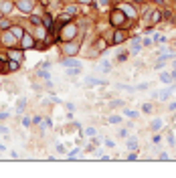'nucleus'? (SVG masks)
Segmentation results:
<instances>
[{"mask_svg":"<svg viewBox=\"0 0 176 178\" xmlns=\"http://www.w3.org/2000/svg\"><path fill=\"white\" fill-rule=\"evenodd\" d=\"M8 31H10V32H12V35H14V37H16V39H18V41L23 39V35H24V32H27V31H24L23 27H20V24H14V22H12V27L8 28Z\"/></svg>","mask_w":176,"mask_h":178,"instance_id":"11","label":"nucleus"},{"mask_svg":"<svg viewBox=\"0 0 176 178\" xmlns=\"http://www.w3.org/2000/svg\"><path fill=\"white\" fill-rule=\"evenodd\" d=\"M47 28L43 27V24H38V27H35V39L37 41H43V39H47Z\"/></svg>","mask_w":176,"mask_h":178,"instance_id":"13","label":"nucleus"},{"mask_svg":"<svg viewBox=\"0 0 176 178\" xmlns=\"http://www.w3.org/2000/svg\"><path fill=\"white\" fill-rule=\"evenodd\" d=\"M55 150H57V154H65V146H63V144H57Z\"/></svg>","mask_w":176,"mask_h":178,"instance_id":"34","label":"nucleus"},{"mask_svg":"<svg viewBox=\"0 0 176 178\" xmlns=\"http://www.w3.org/2000/svg\"><path fill=\"white\" fill-rule=\"evenodd\" d=\"M85 83H87L89 87H93V85H105V81H103V79H99V77H93V75L85 77Z\"/></svg>","mask_w":176,"mask_h":178,"instance_id":"14","label":"nucleus"},{"mask_svg":"<svg viewBox=\"0 0 176 178\" xmlns=\"http://www.w3.org/2000/svg\"><path fill=\"white\" fill-rule=\"evenodd\" d=\"M61 65L65 67V69H73V67H81V63L77 61L75 57H65V55H63L61 57Z\"/></svg>","mask_w":176,"mask_h":178,"instance_id":"7","label":"nucleus"},{"mask_svg":"<svg viewBox=\"0 0 176 178\" xmlns=\"http://www.w3.org/2000/svg\"><path fill=\"white\" fill-rule=\"evenodd\" d=\"M0 16H2V12H0Z\"/></svg>","mask_w":176,"mask_h":178,"instance_id":"49","label":"nucleus"},{"mask_svg":"<svg viewBox=\"0 0 176 178\" xmlns=\"http://www.w3.org/2000/svg\"><path fill=\"white\" fill-rule=\"evenodd\" d=\"M23 126H27V128H28V126H31V117H23Z\"/></svg>","mask_w":176,"mask_h":178,"instance_id":"44","label":"nucleus"},{"mask_svg":"<svg viewBox=\"0 0 176 178\" xmlns=\"http://www.w3.org/2000/svg\"><path fill=\"white\" fill-rule=\"evenodd\" d=\"M43 27H45L47 31H53V27H55V16L51 14V12H45V14H43Z\"/></svg>","mask_w":176,"mask_h":178,"instance_id":"9","label":"nucleus"},{"mask_svg":"<svg viewBox=\"0 0 176 178\" xmlns=\"http://www.w3.org/2000/svg\"><path fill=\"white\" fill-rule=\"evenodd\" d=\"M10 27H12V20H10V18H4V16H0V31H8Z\"/></svg>","mask_w":176,"mask_h":178,"instance_id":"19","label":"nucleus"},{"mask_svg":"<svg viewBox=\"0 0 176 178\" xmlns=\"http://www.w3.org/2000/svg\"><path fill=\"white\" fill-rule=\"evenodd\" d=\"M168 109H170V111H174V109H176V101H172V103L168 105Z\"/></svg>","mask_w":176,"mask_h":178,"instance_id":"47","label":"nucleus"},{"mask_svg":"<svg viewBox=\"0 0 176 178\" xmlns=\"http://www.w3.org/2000/svg\"><path fill=\"white\" fill-rule=\"evenodd\" d=\"M14 6L18 8L20 12H24V14H31V12H35L37 2H35V0H16Z\"/></svg>","mask_w":176,"mask_h":178,"instance_id":"4","label":"nucleus"},{"mask_svg":"<svg viewBox=\"0 0 176 178\" xmlns=\"http://www.w3.org/2000/svg\"><path fill=\"white\" fill-rule=\"evenodd\" d=\"M123 101H119V99H115V101H111V107H119Z\"/></svg>","mask_w":176,"mask_h":178,"instance_id":"42","label":"nucleus"},{"mask_svg":"<svg viewBox=\"0 0 176 178\" xmlns=\"http://www.w3.org/2000/svg\"><path fill=\"white\" fill-rule=\"evenodd\" d=\"M37 75H38V77H43V79H51V73H49V69H45V67H43L41 71H37Z\"/></svg>","mask_w":176,"mask_h":178,"instance_id":"27","label":"nucleus"},{"mask_svg":"<svg viewBox=\"0 0 176 178\" xmlns=\"http://www.w3.org/2000/svg\"><path fill=\"white\" fill-rule=\"evenodd\" d=\"M2 71H6V61L0 57V73H2Z\"/></svg>","mask_w":176,"mask_h":178,"instance_id":"37","label":"nucleus"},{"mask_svg":"<svg viewBox=\"0 0 176 178\" xmlns=\"http://www.w3.org/2000/svg\"><path fill=\"white\" fill-rule=\"evenodd\" d=\"M160 18H162V14H160V12H152V16H150V20H148L146 24H154V22H158Z\"/></svg>","mask_w":176,"mask_h":178,"instance_id":"24","label":"nucleus"},{"mask_svg":"<svg viewBox=\"0 0 176 178\" xmlns=\"http://www.w3.org/2000/svg\"><path fill=\"white\" fill-rule=\"evenodd\" d=\"M136 89H140V91H144V89H150V83H140Z\"/></svg>","mask_w":176,"mask_h":178,"instance_id":"39","label":"nucleus"},{"mask_svg":"<svg viewBox=\"0 0 176 178\" xmlns=\"http://www.w3.org/2000/svg\"><path fill=\"white\" fill-rule=\"evenodd\" d=\"M150 111H152V105L146 103V105H144V113H150Z\"/></svg>","mask_w":176,"mask_h":178,"instance_id":"46","label":"nucleus"},{"mask_svg":"<svg viewBox=\"0 0 176 178\" xmlns=\"http://www.w3.org/2000/svg\"><path fill=\"white\" fill-rule=\"evenodd\" d=\"M20 69V63L14 61V59H8L6 61V71H18Z\"/></svg>","mask_w":176,"mask_h":178,"instance_id":"16","label":"nucleus"},{"mask_svg":"<svg viewBox=\"0 0 176 178\" xmlns=\"http://www.w3.org/2000/svg\"><path fill=\"white\" fill-rule=\"evenodd\" d=\"M109 124H122V116H109Z\"/></svg>","mask_w":176,"mask_h":178,"instance_id":"31","label":"nucleus"},{"mask_svg":"<svg viewBox=\"0 0 176 178\" xmlns=\"http://www.w3.org/2000/svg\"><path fill=\"white\" fill-rule=\"evenodd\" d=\"M154 41H156V43H166V37H162V35H156V37H154Z\"/></svg>","mask_w":176,"mask_h":178,"instance_id":"35","label":"nucleus"},{"mask_svg":"<svg viewBox=\"0 0 176 178\" xmlns=\"http://www.w3.org/2000/svg\"><path fill=\"white\" fill-rule=\"evenodd\" d=\"M168 59H172V55H164L162 59H158V63H156V69H162V67L166 65V61H168Z\"/></svg>","mask_w":176,"mask_h":178,"instance_id":"21","label":"nucleus"},{"mask_svg":"<svg viewBox=\"0 0 176 178\" xmlns=\"http://www.w3.org/2000/svg\"><path fill=\"white\" fill-rule=\"evenodd\" d=\"M160 81L162 83H170V81H172V75H170V73H160Z\"/></svg>","mask_w":176,"mask_h":178,"instance_id":"29","label":"nucleus"},{"mask_svg":"<svg viewBox=\"0 0 176 178\" xmlns=\"http://www.w3.org/2000/svg\"><path fill=\"white\" fill-rule=\"evenodd\" d=\"M81 73V67H73V69H67V75H71V77H73V75H79Z\"/></svg>","mask_w":176,"mask_h":178,"instance_id":"30","label":"nucleus"},{"mask_svg":"<svg viewBox=\"0 0 176 178\" xmlns=\"http://www.w3.org/2000/svg\"><path fill=\"white\" fill-rule=\"evenodd\" d=\"M123 116H126V117H130V120H136V117H138L140 113L136 111V109H123Z\"/></svg>","mask_w":176,"mask_h":178,"instance_id":"22","label":"nucleus"},{"mask_svg":"<svg viewBox=\"0 0 176 178\" xmlns=\"http://www.w3.org/2000/svg\"><path fill=\"white\" fill-rule=\"evenodd\" d=\"M170 95H172V87H170V89H164V91H160V99H162V101H166Z\"/></svg>","mask_w":176,"mask_h":178,"instance_id":"26","label":"nucleus"},{"mask_svg":"<svg viewBox=\"0 0 176 178\" xmlns=\"http://www.w3.org/2000/svg\"><path fill=\"white\" fill-rule=\"evenodd\" d=\"M8 59H14V61H18V63H23L24 61V51L23 49H8Z\"/></svg>","mask_w":176,"mask_h":178,"instance_id":"8","label":"nucleus"},{"mask_svg":"<svg viewBox=\"0 0 176 178\" xmlns=\"http://www.w3.org/2000/svg\"><path fill=\"white\" fill-rule=\"evenodd\" d=\"M14 10V2L12 0H0V12L2 14H10Z\"/></svg>","mask_w":176,"mask_h":178,"instance_id":"10","label":"nucleus"},{"mask_svg":"<svg viewBox=\"0 0 176 178\" xmlns=\"http://www.w3.org/2000/svg\"><path fill=\"white\" fill-rule=\"evenodd\" d=\"M126 148H128L130 152H136V150H138V140H136V138H128Z\"/></svg>","mask_w":176,"mask_h":178,"instance_id":"18","label":"nucleus"},{"mask_svg":"<svg viewBox=\"0 0 176 178\" xmlns=\"http://www.w3.org/2000/svg\"><path fill=\"white\" fill-rule=\"evenodd\" d=\"M105 146H107V148H113L115 142H113V140H105Z\"/></svg>","mask_w":176,"mask_h":178,"instance_id":"45","label":"nucleus"},{"mask_svg":"<svg viewBox=\"0 0 176 178\" xmlns=\"http://www.w3.org/2000/svg\"><path fill=\"white\" fill-rule=\"evenodd\" d=\"M0 45L6 47V49H12V47L18 45V39H16L10 31H2V35H0Z\"/></svg>","mask_w":176,"mask_h":178,"instance_id":"3","label":"nucleus"},{"mask_svg":"<svg viewBox=\"0 0 176 178\" xmlns=\"http://www.w3.org/2000/svg\"><path fill=\"white\" fill-rule=\"evenodd\" d=\"M119 8L123 10V14H126V16H130V18H136V10L132 8V4H122Z\"/></svg>","mask_w":176,"mask_h":178,"instance_id":"15","label":"nucleus"},{"mask_svg":"<svg viewBox=\"0 0 176 178\" xmlns=\"http://www.w3.org/2000/svg\"><path fill=\"white\" fill-rule=\"evenodd\" d=\"M43 126H45V128H53V121L47 117V120H43Z\"/></svg>","mask_w":176,"mask_h":178,"instance_id":"38","label":"nucleus"},{"mask_svg":"<svg viewBox=\"0 0 176 178\" xmlns=\"http://www.w3.org/2000/svg\"><path fill=\"white\" fill-rule=\"evenodd\" d=\"M140 49H142V41L140 39H134V41H132V53H140Z\"/></svg>","mask_w":176,"mask_h":178,"instance_id":"20","label":"nucleus"},{"mask_svg":"<svg viewBox=\"0 0 176 178\" xmlns=\"http://www.w3.org/2000/svg\"><path fill=\"white\" fill-rule=\"evenodd\" d=\"M77 35H79V28H77V24L71 20V22L63 24V27L59 28L57 41H59V43H63V41H73V39H77Z\"/></svg>","mask_w":176,"mask_h":178,"instance_id":"1","label":"nucleus"},{"mask_svg":"<svg viewBox=\"0 0 176 178\" xmlns=\"http://www.w3.org/2000/svg\"><path fill=\"white\" fill-rule=\"evenodd\" d=\"M77 4H85L87 6V4H93V0H77Z\"/></svg>","mask_w":176,"mask_h":178,"instance_id":"43","label":"nucleus"},{"mask_svg":"<svg viewBox=\"0 0 176 178\" xmlns=\"http://www.w3.org/2000/svg\"><path fill=\"white\" fill-rule=\"evenodd\" d=\"M81 51V41L79 39H73V41H63L61 43V53L65 57H77Z\"/></svg>","mask_w":176,"mask_h":178,"instance_id":"2","label":"nucleus"},{"mask_svg":"<svg viewBox=\"0 0 176 178\" xmlns=\"http://www.w3.org/2000/svg\"><path fill=\"white\" fill-rule=\"evenodd\" d=\"M28 20H31L33 27H38V24H43V16L35 14V12H31V14H28Z\"/></svg>","mask_w":176,"mask_h":178,"instance_id":"17","label":"nucleus"},{"mask_svg":"<svg viewBox=\"0 0 176 178\" xmlns=\"http://www.w3.org/2000/svg\"><path fill=\"white\" fill-rule=\"evenodd\" d=\"M162 128V120H154L152 121V130H160Z\"/></svg>","mask_w":176,"mask_h":178,"instance_id":"33","label":"nucleus"},{"mask_svg":"<svg viewBox=\"0 0 176 178\" xmlns=\"http://www.w3.org/2000/svg\"><path fill=\"white\" fill-rule=\"evenodd\" d=\"M119 138H128V130H126V128L119 130Z\"/></svg>","mask_w":176,"mask_h":178,"instance_id":"41","label":"nucleus"},{"mask_svg":"<svg viewBox=\"0 0 176 178\" xmlns=\"http://www.w3.org/2000/svg\"><path fill=\"white\" fill-rule=\"evenodd\" d=\"M77 156H79V148H75V150L69 152V158H77Z\"/></svg>","mask_w":176,"mask_h":178,"instance_id":"36","label":"nucleus"},{"mask_svg":"<svg viewBox=\"0 0 176 178\" xmlns=\"http://www.w3.org/2000/svg\"><path fill=\"white\" fill-rule=\"evenodd\" d=\"M95 128H87V130H85V136H89V138H95Z\"/></svg>","mask_w":176,"mask_h":178,"instance_id":"32","label":"nucleus"},{"mask_svg":"<svg viewBox=\"0 0 176 178\" xmlns=\"http://www.w3.org/2000/svg\"><path fill=\"white\" fill-rule=\"evenodd\" d=\"M99 71H101V73H109V71H111V63L103 61V63H101V67H99Z\"/></svg>","mask_w":176,"mask_h":178,"instance_id":"25","label":"nucleus"},{"mask_svg":"<svg viewBox=\"0 0 176 178\" xmlns=\"http://www.w3.org/2000/svg\"><path fill=\"white\" fill-rule=\"evenodd\" d=\"M8 116H10V113H8V111H0V121L8 120Z\"/></svg>","mask_w":176,"mask_h":178,"instance_id":"40","label":"nucleus"},{"mask_svg":"<svg viewBox=\"0 0 176 178\" xmlns=\"http://www.w3.org/2000/svg\"><path fill=\"white\" fill-rule=\"evenodd\" d=\"M24 107H27V101H24V99H18V103H16V111L23 113V111H24Z\"/></svg>","mask_w":176,"mask_h":178,"instance_id":"28","label":"nucleus"},{"mask_svg":"<svg viewBox=\"0 0 176 178\" xmlns=\"http://www.w3.org/2000/svg\"><path fill=\"white\" fill-rule=\"evenodd\" d=\"M65 12H69L71 16H75L77 12H79V4H71V6H67V8H65Z\"/></svg>","mask_w":176,"mask_h":178,"instance_id":"23","label":"nucleus"},{"mask_svg":"<svg viewBox=\"0 0 176 178\" xmlns=\"http://www.w3.org/2000/svg\"><path fill=\"white\" fill-rule=\"evenodd\" d=\"M109 22L113 24V27H123V22H126V14H123L122 8H118V10H113L109 14Z\"/></svg>","mask_w":176,"mask_h":178,"instance_id":"6","label":"nucleus"},{"mask_svg":"<svg viewBox=\"0 0 176 178\" xmlns=\"http://www.w3.org/2000/svg\"><path fill=\"white\" fill-rule=\"evenodd\" d=\"M126 41V32L119 28V31H115L113 32V37H111V45H119V43H123Z\"/></svg>","mask_w":176,"mask_h":178,"instance_id":"12","label":"nucleus"},{"mask_svg":"<svg viewBox=\"0 0 176 178\" xmlns=\"http://www.w3.org/2000/svg\"><path fill=\"white\" fill-rule=\"evenodd\" d=\"M2 152H6V146H4V144H0V154H2Z\"/></svg>","mask_w":176,"mask_h":178,"instance_id":"48","label":"nucleus"},{"mask_svg":"<svg viewBox=\"0 0 176 178\" xmlns=\"http://www.w3.org/2000/svg\"><path fill=\"white\" fill-rule=\"evenodd\" d=\"M18 43H20V49H23V51H28V49H35L37 39H35V35H33V32H24L23 39H20Z\"/></svg>","mask_w":176,"mask_h":178,"instance_id":"5","label":"nucleus"}]
</instances>
